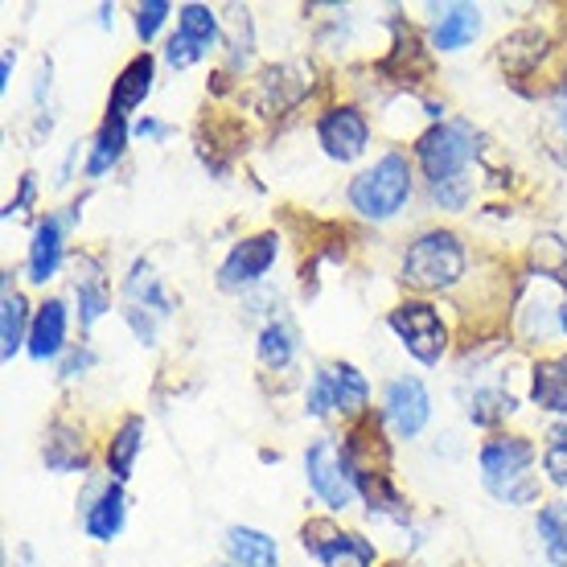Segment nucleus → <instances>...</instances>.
Instances as JSON below:
<instances>
[{"label":"nucleus","instance_id":"obj_1","mask_svg":"<svg viewBox=\"0 0 567 567\" xmlns=\"http://www.w3.org/2000/svg\"><path fill=\"white\" fill-rule=\"evenodd\" d=\"M535 449L523 436H494L482 449V482L506 506H530L539 497L535 482Z\"/></svg>","mask_w":567,"mask_h":567},{"label":"nucleus","instance_id":"obj_2","mask_svg":"<svg viewBox=\"0 0 567 567\" xmlns=\"http://www.w3.org/2000/svg\"><path fill=\"white\" fill-rule=\"evenodd\" d=\"M408 198H412V169L399 153H386L383 161H374L367 173H358L350 182V206L374 223L395 218L408 206Z\"/></svg>","mask_w":567,"mask_h":567},{"label":"nucleus","instance_id":"obj_3","mask_svg":"<svg viewBox=\"0 0 567 567\" xmlns=\"http://www.w3.org/2000/svg\"><path fill=\"white\" fill-rule=\"evenodd\" d=\"M465 276V247L453 230H427L403 256V280L420 292H444Z\"/></svg>","mask_w":567,"mask_h":567},{"label":"nucleus","instance_id":"obj_4","mask_svg":"<svg viewBox=\"0 0 567 567\" xmlns=\"http://www.w3.org/2000/svg\"><path fill=\"white\" fill-rule=\"evenodd\" d=\"M477 153V144H473V128L468 124H436V128H427L415 144V156H420V169L432 185H444V182H456V177H465L468 173V161Z\"/></svg>","mask_w":567,"mask_h":567},{"label":"nucleus","instance_id":"obj_5","mask_svg":"<svg viewBox=\"0 0 567 567\" xmlns=\"http://www.w3.org/2000/svg\"><path fill=\"white\" fill-rule=\"evenodd\" d=\"M305 477H309V489L329 511H346L358 494L354 468L346 461V449H338V440H312L309 453H305Z\"/></svg>","mask_w":567,"mask_h":567},{"label":"nucleus","instance_id":"obj_6","mask_svg":"<svg viewBox=\"0 0 567 567\" xmlns=\"http://www.w3.org/2000/svg\"><path fill=\"white\" fill-rule=\"evenodd\" d=\"M370 399V383L362 379V370L350 362H333V367L317 370L309 383V415H362Z\"/></svg>","mask_w":567,"mask_h":567},{"label":"nucleus","instance_id":"obj_7","mask_svg":"<svg viewBox=\"0 0 567 567\" xmlns=\"http://www.w3.org/2000/svg\"><path fill=\"white\" fill-rule=\"evenodd\" d=\"M391 329L399 333V341L408 346V354L420 358L424 367H436L444 346H449V333H444V321L440 312L427 305V300H408L391 309Z\"/></svg>","mask_w":567,"mask_h":567},{"label":"nucleus","instance_id":"obj_8","mask_svg":"<svg viewBox=\"0 0 567 567\" xmlns=\"http://www.w3.org/2000/svg\"><path fill=\"white\" fill-rule=\"evenodd\" d=\"M305 547H309L326 567H370L374 564V547L354 530H341L329 518H312L305 526Z\"/></svg>","mask_w":567,"mask_h":567},{"label":"nucleus","instance_id":"obj_9","mask_svg":"<svg viewBox=\"0 0 567 567\" xmlns=\"http://www.w3.org/2000/svg\"><path fill=\"white\" fill-rule=\"evenodd\" d=\"M214 45H218V21H214V13L206 4H185L182 25L169 38V45H165V62H169L173 71H185L198 58L210 54Z\"/></svg>","mask_w":567,"mask_h":567},{"label":"nucleus","instance_id":"obj_10","mask_svg":"<svg viewBox=\"0 0 567 567\" xmlns=\"http://www.w3.org/2000/svg\"><path fill=\"white\" fill-rule=\"evenodd\" d=\"M276 251H280L276 235H251V239L235 243L230 256L223 259V268H218V288L239 292V288L259 284L264 276H268L271 264H276Z\"/></svg>","mask_w":567,"mask_h":567},{"label":"nucleus","instance_id":"obj_11","mask_svg":"<svg viewBox=\"0 0 567 567\" xmlns=\"http://www.w3.org/2000/svg\"><path fill=\"white\" fill-rule=\"evenodd\" d=\"M383 415L386 424L395 427V436L412 440L424 432L427 415H432V399H427V386L420 379H395L383 395Z\"/></svg>","mask_w":567,"mask_h":567},{"label":"nucleus","instance_id":"obj_12","mask_svg":"<svg viewBox=\"0 0 567 567\" xmlns=\"http://www.w3.org/2000/svg\"><path fill=\"white\" fill-rule=\"evenodd\" d=\"M317 141H321V148L333 161H358V156L367 153L370 128L354 107H333V112L317 120Z\"/></svg>","mask_w":567,"mask_h":567},{"label":"nucleus","instance_id":"obj_13","mask_svg":"<svg viewBox=\"0 0 567 567\" xmlns=\"http://www.w3.org/2000/svg\"><path fill=\"white\" fill-rule=\"evenodd\" d=\"M74 214H45L38 230H33V243H29V280L45 284L62 264V239H66V227H71Z\"/></svg>","mask_w":567,"mask_h":567},{"label":"nucleus","instance_id":"obj_14","mask_svg":"<svg viewBox=\"0 0 567 567\" xmlns=\"http://www.w3.org/2000/svg\"><path fill=\"white\" fill-rule=\"evenodd\" d=\"M153 58L148 54H136L128 62V66H124V71H120V79H115V86H112V100H107V115H120V120H124V115L128 112H136V107H141L144 100H148V91H153Z\"/></svg>","mask_w":567,"mask_h":567},{"label":"nucleus","instance_id":"obj_15","mask_svg":"<svg viewBox=\"0 0 567 567\" xmlns=\"http://www.w3.org/2000/svg\"><path fill=\"white\" fill-rule=\"evenodd\" d=\"M227 551L239 567H280V547H276V539H268L264 530H251V526H230Z\"/></svg>","mask_w":567,"mask_h":567},{"label":"nucleus","instance_id":"obj_16","mask_svg":"<svg viewBox=\"0 0 567 567\" xmlns=\"http://www.w3.org/2000/svg\"><path fill=\"white\" fill-rule=\"evenodd\" d=\"M124 514H128V497L120 485H107L91 506H86V535L100 543H112L124 526Z\"/></svg>","mask_w":567,"mask_h":567},{"label":"nucleus","instance_id":"obj_17","mask_svg":"<svg viewBox=\"0 0 567 567\" xmlns=\"http://www.w3.org/2000/svg\"><path fill=\"white\" fill-rule=\"evenodd\" d=\"M66 338V305L62 300H45L33 326H29V354L33 358H54Z\"/></svg>","mask_w":567,"mask_h":567},{"label":"nucleus","instance_id":"obj_18","mask_svg":"<svg viewBox=\"0 0 567 567\" xmlns=\"http://www.w3.org/2000/svg\"><path fill=\"white\" fill-rule=\"evenodd\" d=\"M530 395H535L543 412L567 415V358H543L539 367H535Z\"/></svg>","mask_w":567,"mask_h":567},{"label":"nucleus","instance_id":"obj_19","mask_svg":"<svg viewBox=\"0 0 567 567\" xmlns=\"http://www.w3.org/2000/svg\"><path fill=\"white\" fill-rule=\"evenodd\" d=\"M477 29H482V13L473 9V4H453V9H444L432 29V42L436 50H461L477 38Z\"/></svg>","mask_w":567,"mask_h":567},{"label":"nucleus","instance_id":"obj_20","mask_svg":"<svg viewBox=\"0 0 567 567\" xmlns=\"http://www.w3.org/2000/svg\"><path fill=\"white\" fill-rule=\"evenodd\" d=\"M124 144H128V124L120 115H107L95 144H91V156H86V177H103L112 169L115 161L124 156Z\"/></svg>","mask_w":567,"mask_h":567},{"label":"nucleus","instance_id":"obj_21","mask_svg":"<svg viewBox=\"0 0 567 567\" xmlns=\"http://www.w3.org/2000/svg\"><path fill=\"white\" fill-rule=\"evenodd\" d=\"M144 449V420L141 415H128L124 424H120V432L112 436V444H107V465H112L115 482H124V477H132V465H136V453Z\"/></svg>","mask_w":567,"mask_h":567},{"label":"nucleus","instance_id":"obj_22","mask_svg":"<svg viewBox=\"0 0 567 567\" xmlns=\"http://www.w3.org/2000/svg\"><path fill=\"white\" fill-rule=\"evenodd\" d=\"M21 341H25V300L4 280V297H0V354H4V362H13Z\"/></svg>","mask_w":567,"mask_h":567},{"label":"nucleus","instance_id":"obj_23","mask_svg":"<svg viewBox=\"0 0 567 567\" xmlns=\"http://www.w3.org/2000/svg\"><path fill=\"white\" fill-rule=\"evenodd\" d=\"M535 530H539V543H543V551H547V559L567 567V502L543 506Z\"/></svg>","mask_w":567,"mask_h":567},{"label":"nucleus","instance_id":"obj_24","mask_svg":"<svg viewBox=\"0 0 567 567\" xmlns=\"http://www.w3.org/2000/svg\"><path fill=\"white\" fill-rule=\"evenodd\" d=\"M83 440H79V432H71L66 424H54L50 427V440H45V465L58 468V473H66V468L83 465Z\"/></svg>","mask_w":567,"mask_h":567},{"label":"nucleus","instance_id":"obj_25","mask_svg":"<svg viewBox=\"0 0 567 567\" xmlns=\"http://www.w3.org/2000/svg\"><path fill=\"white\" fill-rule=\"evenodd\" d=\"M297 354V338H292V329L284 326V321H271L264 333H259V362L268 370H284Z\"/></svg>","mask_w":567,"mask_h":567},{"label":"nucleus","instance_id":"obj_26","mask_svg":"<svg viewBox=\"0 0 567 567\" xmlns=\"http://www.w3.org/2000/svg\"><path fill=\"white\" fill-rule=\"evenodd\" d=\"M128 300L136 305V309H153V312H169V300H165V292H161V284H156V276L144 264H136L128 276Z\"/></svg>","mask_w":567,"mask_h":567},{"label":"nucleus","instance_id":"obj_27","mask_svg":"<svg viewBox=\"0 0 567 567\" xmlns=\"http://www.w3.org/2000/svg\"><path fill=\"white\" fill-rule=\"evenodd\" d=\"M514 412V399L506 391H477V395L468 399V420L473 424H497V420H506Z\"/></svg>","mask_w":567,"mask_h":567},{"label":"nucleus","instance_id":"obj_28","mask_svg":"<svg viewBox=\"0 0 567 567\" xmlns=\"http://www.w3.org/2000/svg\"><path fill=\"white\" fill-rule=\"evenodd\" d=\"M543 465H547V473H551L555 485H567V424L551 427L547 449H543Z\"/></svg>","mask_w":567,"mask_h":567},{"label":"nucleus","instance_id":"obj_29","mask_svg":"<svg viewBox=\"0 0 567 567\" xmlns=\"http://www.w3.org/2000/svg\"><path fill=\"white\" fill-rule=\"evenodd\" d=\"M79 309H83V326H95L107 312V292L95 280H83L79 284Z\"/></svg>","mask_w":567,"mask_h":567},{"label":"nucleus","instance_id":"obj_30","mask_svg":"<svg viewBox=\"0 0 567 567\" xmlns=\"http://www.w3.org/2000/svg\"><path fill=\"white\" fill-rule=\"evenodd\" d=\"M165 17H169V4H165V0H148V4H141V9H136V33L148 42L156 29H161Z\"/></svg>","mask_w":567,"mask_h":567},{"label":"nucleus","instance_id":"obj_31","mask_svg":"<svg viewBox=\"0 0 567 567\" xmlns=\"http://www.w3.org/2000/svg\"><path fill=\"white\" fill-rule=\"evenodd\" d=\"M432 202H440L444 210H461L468 202V177H456V182L432 185Z\"/></svg>","mask_w":567,"mask_h":567},{"label":"nucleus","instance_id":"obj_32","mask_svg":"<svg viewBox=\"0 0 567 567\" xmlns=\"http://www.w3.org/2000/svg\"><path fill=\"white\" fill-rule=\"evenodd\" d=\"M33 202V177H21V194H17L9 206H4V218H13V214H21Z\"/></svg>","mask_w":567,"mask_h":567},{"label":"nucleus","instance_id":"obj_33","mask_svg":"<svg viewBox=\"0 0 567 567\" xmlns=\"http://www.w3.org/2000/svg\"><path fill=\"white\" fill-rule=\"evenodd\" d=\"M141 136H165V124H156V120H141Z\"/></svg>","mask_w":567,"mask_h":567},{"label":"nucleus","instance_id":"obj_34","mask_svg":"<svg viewBox=\"0 0 567 567\" xmlns=\"http://www.w3.org/2000/svg\"><path fill=\"white\" fill-rule=\"evenodd\" d=\"M559 115H564V128H567V86H564V95H559Z\"/></svg>","mask_w":567,"mask_h":567},{"label":"nucleus","instance_id":"obj_35","mask_svg":"<svg viewBox=\"0 0 567 567\" xmlns=\"http://www.w3.org/2000/svg\"><path fill=\"white\" fill-rule=\"evenodd\" d=\"M559 326H564V333H567V300L559 305Z\"/></svg>","mask_w":567,"mask_h":567}]
</instances>
